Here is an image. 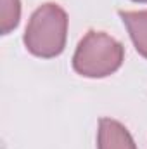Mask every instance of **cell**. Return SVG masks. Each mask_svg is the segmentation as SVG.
I'll return each instance as SVG.
<instances>
[{
	"label": "cell",
	"mask_w": 147,
	"mask_h": 149,
	"mask_svg": "<svg viewBox=\"0 0 147 149\" xmlns=\"http://www.w3.org/2000/svg\"><path fill=\"white\" fill-rule=\"evenodd\" d=\"M68 33V16L57 3H43L33 12L26 33L24 45L38 57H55L64 50Z\"/></svg>",
	"instance_id": "obj_1"
},
{
	"label": "cell",
	"mask_w": 147,
	"mask_h": 149,
	"mask_svg": "<svg viewBox=\"0 0 147 149\" xmlns=\"http://www.w3.org/2000/svg\"><path fill=\"white\" fill-rule=\"evenodd\" d=\"M125 57L123 45L102 31H88L78 43L73 68L87 78H104L119 70Z\"/></svg>",
	"instance_id": "obj_2"
},
{
	"label": "cell",
	"mask_w": 147,
	"mask_h": 149,
	"mask_svg": "<svg viewBox=\"0 0 147 149\" xmlns=\"http://www.w3.org/2000/svg\"><path fill=\"white\" fill-rule=\"evenodd\" d=\"M99 149H137L130 132L116 120L102 118L99 121Z\"/></svg>",
	"instance_id": "obj_3"
},
{
	"label": "cell",
	"mask_w": 147,
	"mask_h": 149,
	"mask_svg": "<svg viewBox=\"0 0 147 149\" xmlns=\"http://www.w3.org/2000/svg\"><path fill=\"white\" fill-rule=\"evenodd\" d=\"M119 16L130 33V38L137 52L147 59V10H135V12L121 10Z\"/></svg>",
	"instance_id": "obj_4"
},
{
	"label": "cell",
	"mask_w": 147,
	"mask_h": 149,
	"mask_svg": "<svg viewBox=\"0 0 147 149\" xmlns=\"http://www.w3.org/2000/svg\"><path fill=\"white\" fill-rule=\"evenodd\" d=\"M0 24H2V35L10 33L17 24L21 17V2L19 0H0Z\"/></svg>",
	"instance_id": "obj_5"
},
{
	"label": "cell",
	"mask_w": 147,
	"mask_h": 149,
	"mask_svg": "<svg viewBox=\"0 0 147 149\" xmlns=\"http://www.w3.org/2000/svg\"><path fill=\"white\" fill-rule=\"evenodd\" d=\"M133 2H142V3H147V0H133Z\"/></svg>",
	"instance_id": "obj_6"
}]
</instances>
